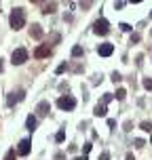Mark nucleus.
<instances>
[{
    "label": "nucleus",
    "mask_w": 152,
    "mask_h": 160,
    "mask_svg": "<svg viewBox=\"0 0 152 160\" xmlns=\"http://www.w3.org/2000/svg\"><path fill=\"white\" fill-rule=\"evenodd\" d=\"M11 28L13 30H21L23 25H25V11L21 8V6H17V8H13L11 11Z\"/></svg>",
    "instance_id": "f257e3e1"
},
{
    "label": "nucleus",
    "mask_w": 152,
    "mask_h": 160,
    "mask_svg": "<svg viewBox=\"0 0 152 160\" xmlns=\"http://www.w3.org/2000/svg\"><path fill=\"white\" fill-rule=\"evenodd\" d=\"M25 61H28V51H25L23 46L15 48L13 55H11V63H13V65H21V63H25Z\"/></svg>",
    "instance_id": "f03ea898"
},
{
    "label": "nucleus",
    "mask_w": 152,
    "mask_h": 160,
    "mask_svg": "<svg viewBox=\"0 0 152 160\" xmlns=\"http://www.w3.org/2000/svg\"><path fill=\"white\" fill-rule=\"evenodd\" d=\"M57 105H59L61 110H68V112H70V110L76 108V99L70 97V95H66V97H59V99H57Z\"/></svg>",
    "instance_id": "7ed1b4c3"
},
{
    "label": "nucleus",
    "mask_w": 152,
    "mask_h": 160,
    "mask_svg": "<svg viewBox=\"0 0 152 160\" xmlns=\"http://www.w3.org/2000/svg\"><path fill=\"white\" fill-rule=\"evenodd\" d=\"M93 28H95V34H100V36H106V34L110 32V23H108L106 19H97Z\"/></svg>",
    "instance_id": "20e7f679"
},
{
    "label": "nucleus",
    "mask_w": 152,
    "mask_h": 160,
    "mask_svg": "<svg viewBox=\"0 0 152 160\" xmlns=\"http://www.w3.org/2000/svg\"><path fill=\"white\" fill-rule=\"evenodd\" d=\"M97 53H100L101 57H110L112 53H114V44H110V42H103L97 46Z\"/></svg>",
    "instance_id": "39448f33"
},
{
    "label": "nucleus",
    "mask_w": 152,
    "mask_h": 160,
    "mask_svg": "<svg viewBox=\"0 0 152 160\" xmlns=\"http://www.w3.org/2000/svg\"><path fill=\"white\" fill-rule=\"evenodd\" d=\"M49 55H51L49 44H40V46L34 51V57H36V59H45V57H49Z\"/></svg>",
    "instance_id": "423d86ee"
},
{
    "label": "nucleus",
    "mask_w": 152,
    "mask_h": 160,
    "mask_svg": "<svg viewBox=\"0 0 152 160\" xmlns=\"http://www.w3.org/2000/svg\"><path fill=\"white\" fill-rule=\"evenodd\" d=\"M23 97H25V91H17V93H11V95L6 97V105H13V103L21 101Z\"/></svg>",
    "instance_id": "0eeeda50"
},
{
    "label": "nucleus",
    "mask_w": 152,
    "mask_h": 160,
    "mask_svg": "<svg viewBox=\"0 0 152 160\" xmlns=\"http://www.w3.org/2000/svg\"><path fill=\"white\" fill-rule=\"evenodd\" d=\"M17 154H19V156H28V154H30V139H21V141H19Z\"/></svg>",
    "instance_id": "6e6552de"
},
{
    "label": "nucleus",
    "mask_w": 152,
    "mask_h": 160,
    "mask_svg": "<svg viewBox=\"0 0 152 160\" xmlns=\"http://www.w3.org/2000/svg\"><path fill=\"white\" fill-rule=\"evenodd\" d=\"M36 110H38V116H47V114L51 112V103L49 101H40Z\"/></svg>",
    "instance_id": "1a4fd4ad"
},
{
    "label": "nucleus",
    "mask_w": 152,
    "mask_h": 160,
    "mask_svg": "<svg viewBox=\"0 0 152 160\" xmlns=\"http://www.w3.org/2000/svg\"><path fill=\"white\" fill-rule=\"evenodd\" d=\"M30 36H32V38H36V40H40V38H42V28H40L38 23H34V25H32V30H30Z\"/></svg>",
    "instance_id": "9d476101"
},
{
    "label": "nucleus",
    "mask_w": 152,
    "mask_h": 160,
    "mask_svg": "<svg viewBox=\"0 0 152 160\" xmlns=\"http://www.w3.org/2000/svg\"><path fill=\"white\" fill-rule=\"evenodd\" d=\"M106 112H108V110H106V105H103V103H97L93 114H95V116H100V118H103V116H106Z\"/></svg>",
    "instance_id": "9b49d317"
},
{
    "label": "nucleus",
    "mask_w": 152,
    "mask_h": 160,
    "mask_svg": "<svg viewBox=\"0 0 152 160\" xmlns=\"http://www.w3.org/2000/svg\"><path fill=\"white\" fill-rule=\"evenodd\" d=\"M36 122H38V120H36V116H28V120H25V126H28L30 131H34V128H36Z\"/></svg>",
    "instance_id": "f8f14e48"
},
{
    "label": "nucleus",
    "mask_w": 152,
    "mask_h": 160,
    "mask_svg": "<svg viewBox=\"0 0 152 160\" xmlns=\"http://www.w3.org/2000/svg\"><path fill=\"white\" fill-rule=\"evenodd\" d=\"M55 8H57V4H55V2H51V4L45 6V11H42V13H45V15H51V13H55Z\"/></svg>",
    "instance_id": "ddd939ff"
},
{
    "label": "nucleus",
    "mask_w": 152,
    "mask_h": 160,
    "mask_svg": "<svg viewBox=\"0 0 152 160\" xmlns=\"http://www.w3.org/2000/svg\"><path fill=\"white\" fill-rule=\"evenodd\" d=\"M114 97H116V99H118V101H123V99H125V97H127V91H125V88H118V91H116V95H114Z\"/></svg>",
    "instance_id": "4468645a"
},
{
    "label": "nucleus",
    "mask_w": 152,
    "mask_h": 160,
    "mask_svg": "<svg viewBox=\"0 0 152 160\" xmlns=\"http://www.w3.org/2000/svg\"><path fill=\"white\" fill-rule=\"evenodd\" d=\"M140 126H142V131H146V133H150V131H152V122H148V120H144Z\"/></svg>",
    "instance_id": "2eb2a0df"
},
{
    "label": "nucleus",
    "mask_w": 152,
    "mask_h": 160,
    "mask_svg": "<svg viewBox=\"0 0 152 160\" xmlns=\"http://www.w3.org/2000/svg\"><path fill=\"white\" fill-rule=\"evenodd\" d=\"M80 55H83V46H78V44H76V46L72 48V57H80Z\"/></svg>",
    "instance_id": "dca6fc26"
},
{
    "label": "nucleus",
    "mask_w": 152,
    "mask_h": 160,
    "mask_svg": "<svg viewBox=\"0 0 152 160\" xmlns=\"http://www.w3.org/2000/svg\"><path fill=\"white\" fill-rule=\"evenodd\" d=\"M112 97H114V95H110V93H106V95H103V99H101V103H103V105H108V103L112 101Z\"/></svg>",
    "instance_id": "f3484780"
},
{
    "label": "nucleus",
    "mask_w": 152,
    "mask_h": 160,
    "mask_svg": "<svg viewBox=\"0 0 152 160\" xmlns=\"http://www.w3.org/2000/svg\"><path fill=\"white\" fill-rule=\"evenodd\" d=\"M15 154H17L15 150H8V152H6V156H4V160H15Z\"/></svg>",
    "instance_id": "a211bd4d"
},
{
    "label": "nucleus",
    "mask_w": 152,
    "mask_h": 160,
    "mask_svg": "<svg viewBox=\"0 0 152 160\" xmlns=\"http://www.w3.org/2000/svg\"><path fill=\"white\" fill-rule=\"evenodd\" d=\"M66 70H68V63H61V65H57V70H55V72H57V74H63Z\"/></svg>",
    "instance_id": "6ab92c4d"
},
{
    "label": "nucleus",
    "mask_w": 152,
    "mask_h": 160,
    "mask_svg": "<svg viewBox=\"0 0 152 160\" xmlns=\"http://www.w3.org/2000/svg\"><path fill=\"white\" fill-rule=\"evenodd\" d=\"M144 88L152 91V78H144Z\"/></svg>",
    "instance_id": "aec40b11"
},
{
    "label": "nucleus",
    "mask_w": 152,
    "mask_h": 160,
    "mask_svg": "<svg viewBox=\"0 0 152 160\" xmlns=\"http://www.w3.org/2000/svg\"><path fill=\"white\" fill-rule=\"evenodd\" d=\"M55 139H57V141H63V139H66V133H63V131H59V133L55 135Z\"/></svg>",
    "instance_id": "412c9836"
},
{
    "label": "nucleus",
    "mask_w": 152,
    "mask_h": 160,
    "mask_svg": "<svg viewBox=\"0 0 152 160\" xmlns=\"http://www.w3.org/2000/svg\"><path fill=\"white\" fill-rule=\"evenodd\" d=\"M112 80H114V82H120V80H123V76H120L118 72H114V74H112Z\"/></svg>",
    "instance_id": "4be33fe9"
},
{
    "label": "nucleus",
    "mask_w": 152,
    "mask_h": 160,
    "mask_svg": "<svg viewBox=\"0 0 152 160\" xmlns=\"http://www.w3.org/2000/svg\"><path fill=\"white\" fill-rule=\"evenodd\" d=\"M118 28H120V30H123V32H129V30H131V25H129V23H120V25H118Z\"/></svg>",
    "instance_id": "5701e85b"
},
{
    "label": "nucleus",
    "mask_w": 152,
    "mask_h": 160,
    "mask_svg": "<svg viewBox=\"0 0 152 160\" xmlns=\"http://www.w3.org/2000/svg\"><path fill=\"white\" fill-rule=\"evenodd\" d=\"M140 38H142L140 34H133V36H131V44H133V42H140Z\"/></svg>",
    "instance_id": "b1692460"
},
{
    "label": "nucleus",
    "mask_w": 152,
    "mask_h": 160,
    "mask_svg": "<svg viewBox=\"0 0 152 160\" xmlns=\"http://www.w3.org/2000/svg\"><path fill=\"white\" fill-rule=\"evenodd\" d=\"M100 160H110V154H108V152H101V156H100Z\"/></svg>",
    "instance_id": "393cba45"
},
{
    "label": "nucleus",
    "mask_w": 152,
    "mask_h": 160,
    "mask_svg": "<svg viewBox=\"0 0 152 160\" xmlns=\"http://www.w3.org/2000/svg\"><path fill=\"white\" fill-rule=\"evenodd\" d=\"M135 145H137V148H144L146 143H144V139H135Z\"/></svg>",
    "instance_id": "a878e982"
},
{
    "label": "nucleus",
    "mask_w": 152,
    "mask_h": 160,
    "mask_svg": "<svg viewBox=\"0 0 152 160\" xmlns=\"http://www.w3.org/2000/svg\"><path fill=\"white\" fill-rule=\"evenodd\" d=\"M55 160H66V154H61V152H59V154H55Z\"/></svg>",
    "instance_id": "bb28decb"
},
{
    "label": "nucleus",
    "mask_w": 152,
    "mask_h": 160,
    "mask_svg": "<svg viewBox=\"0 0 152 160\" xmlns=\"http://www.w3.org/2000/svg\"><path fill=\"white\" fill-rule=\"evenodd\" d=\"M127 160H135V158H133V154H127Z\"/></svg>",
    "instance_id": "cd10ccee"
},
{
    "label": "nucleus",
    "mask_w": 152,
    "mask_h": 160,
    "mask_svg": "<svg viewBox=\"0 0 152 160\" xmlns=\"http://www.w3.org/2000/svg\"><path fill=\"white\" fill-rule=\"evenodd\" d=\"M2 68H4V65H2V59H0V72H2Z\"/></svg>",
    "instance_id": "c85d7f7f"
},
{
    "label": "nucleus",
    "mask_w": 152,
    "mask_h": 160,
    "mask_svg": "<svg viewBox=\"0 0 152 160\" xmlns=\"http://www.w3.org/2000/svg\"><path fill=\"white\" fill-rule=\"evenodd\" d=\"M150 19H152V13H150Z\"/></svg>",
    "instance_id": "c756f323"
}]
</instances>
